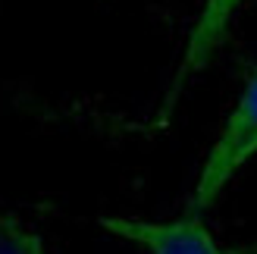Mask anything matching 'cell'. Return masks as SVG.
<instances>
[{
  "label": "cell",
  "mask_w": 257,
  "mask_h": 254,
  "mask_svg": "<svg viewBox=\"0 0 257 254\" xmlns=\"http://www.w3.org/2000/svg\"><path fill=\"white\" fill-rule=\"evenodd\" d=\"M254 157H257V72L245 82L235 107L223 119V129L216 132L207 157L201 163L195 188H191V198H188V210L191 213L210 210L229 188V182Z\"/></svg>",
  "instance_id": "1"
},
{
  "label": "cell",
  "mask_w": 257,
  "mask_h": 254,
  "mask_svg": "<svg viewBox=\"0 0 257 254\" xmlns=\"http://www.w3.org/2000/svg\"><path fill=\"white\" fill-rule=\"evenodd\" d=\"M110 235L125 238L148 254H241L207 229L201 213L185 210L176 220H141V217H100L97 220Z\"/></svg>",
  "instance_id": "2"
},
{
  "label": "cell",
  "mask_w": 257,
  "mask_h": 254,
  "mask_svg": "<svg viewBox=\"0 0 257 254\" xmlns=\"http://www.w3.org/2000/svg\"><path fill=\"white\" fill-rule=\"evenodd\" d=\"M245 4H248V0H204L198 19H195V25H191V35H188V41H185L182 60H179V66H176L173 85H170V91H166V97H163V113H170L176 107L182 88L213 60V54L226 41L229 25H232L235 13Z\"/></svg>",
  "instance_id": "3"
},
{
  "label": "cell",
  "mask_w": 257,
  "mask_h": 254,
  "mask_svg": "<svg viewBox=\"0 0 257 254\" xmlns=\"http://www.w3.org/2000/svg\"><path fill=\"white\" fill-rule=\"evenodd\" d=\"M44 242L29 226H22L13 213L0 207V254H38Z\"/></svg>",
  "instance_id": "4"
},
{
  "label": "cell",
  "mask_w": 257,
  "mask_h": 254,
  "mask_svg": "<svg viewBox=\"0 0 257 254\" xmlns=\"http://www.w3.org/2000/svg\"><path fill=\"white\" fill-rule=\"evenodd\" d=\"M38 254H47V251H44V248H41V251H38Z\"/></svg>",
  "instance_id": "5"
}]
</instances>
